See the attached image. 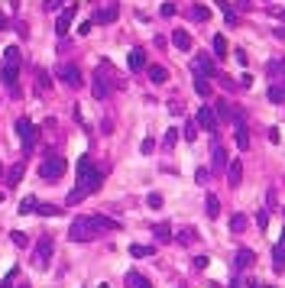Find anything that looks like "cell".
Masks as SVG:
<instances>
[{"label": "cell", "mask_w": 285, "mask_h": 288, "mask_svg": "<svg viewBox=\"0 0 285 288\" xmlns=\"http://www.w3.org/2000/svg\"><path fill=\"white\" fill-rule=\"evenodd\" d=\"M100 182H104V172H98L88 156H81L78 159V188L68 191V204H81L88 194H94L100 188Z\"/></svg>", "instance_id": "1"}, {"label": "cell", "mask_w": 285, "mask_h": 288, "mask_svg": "<svg viewBox=\"0 0 285 288\" xmlns=\"http://www.w3.org/2000/svg\"><path fill=\"white\" fill-rule=\"evenodd\" d=\"M98 233H100V230H98V224H94V217H74L68 236L74 240V243H88V240H94Z\"/></svg>", "instance_id": "2"}, {"label": "cell", "mask_w": 285, "mask_h": 288, "mask_svg": "<svg viewBox=\"0 0 285 288\" xmlns=\"http://www.w3.org/2000/svg\"><path fill=\"white\" fill-rule=\"evenodd\" d=\"M65 168H68V162H65L62 156H46V159L39 162V178H46V182H58V178L65 175Z\"/></svg>", "instance_id": "3"}, {"label": "cell", "mask_w": 285, "mask_h": 288, "mask_svg": "<svg viewBox=\"0 0 285 288\" xmlns=\"http://www.w3.org/2000/svg\"><path fill=\"white\" fill-rule=\"evenodd\" d=\"M16 136H20V140H23V149H26V152H30V149L36 146V136H39V130L32 126V123L26 120V116H20V120H16Z\"/></svg>", "instance_id": "4"}, {"label": "cell", "mask_w": 285, "mask_h": 288, "mask_svg": "<svg viewBox=\"0 0 285 288\" xmlns=\"http://www.w3.org/2000/svg\"><path fill=\"white\" fill-rule=\"evenodd\" d=\"M78 16V4H68L62 13H58V20H56V32L58 36H68V30H72V20Z\"/></svg>", "instance_id": "5"}, {"label": "cell", "mask_w": 285, "mask_h": 288, "mask_svg": "<svg viewBox=\"0 0 285 288\" xmlns=\"http://www.w3.org/2000/svg\"><path fill=\"white\" fill-rule=\"evenodd\" d=\"M52 246H56V243H52V236L46 233V236L39 240V246H36V256H32V266H46V262H49V256H52Z\"/></svg>", "instance_id": "6"}, {"label": "cell", "mask_w": 285, "mask_h": 288, "mask_svg": "<svg viewBox=\"0 0 285 288\" xmlns=\"http://www.w3.org/2000/svg\"><path fill=\"white\" fill-rule=\"evenodd\" d=\"M58 78H62L68 88H78V84H81V72H78V65H68V62H62V65H58Z\"/></svg>", "instance_id": "7"}, {"label": "cell", "mask_w": 285, "mask_h": 288, "mask_svg": "<svg viewBox=\"0 0 285 288\" xmlns=\"http://www.w3.org/2000/svg\"><path fill=\"white\" fill-rule=\"evenodd\" d=\"M198 126H204L208 133H217V114H214V107H201V110H198Z\"/></svg>", "instance_id": "8"}, {"label": "cell", "mask_w": 285, "mask_h": 288, "mask_svg": "<svg viewBox=\"0 0 285 288\" xmlns=\"http://www.w3.org/2000/svg\"><path fill=\"white\" fill-rule=\"evenodd\" d=\"M194 72H198L201 78H211V74H217L214 58H211V56H198V58H194Z\"/></svg>", "instance_id": "9"}, {"label": "cell", "mask_w": 285, "mask_h": 288, "mask_svg": "<svg viewBox=\"0 0 285 288\" xmlns=\"http://www.w3.org/2000/svg\"><path fill=\"white\" fill-rule=\"evenodd\" d=\"M234 140H236V149H250V133L240 116H234Z\"/></svg>", "instance_id": "10"}, {"label": "cell", "mask_w": 285, "mask_h": 288, "mask_svg": "<svg viewBox=\"0 0 285 288\" xmlns=\"http://www.w3.org/2000/svg\"><path fill=\"white\" fill-rule=\"evenodd\" d=\"M0 78H4V84L13 91V88H16V78H20V65H4L0 68Z\"/></svg>", "instance_id": "11"}, {"label": "cell", "mask_w": 285, "mask_h": 288, "mask_svg": "<svg viewBox=\"0 0 285 288\" xmlns=\"http://www.w3.org/2000/svg\"><path fill=\"white\" fill-rule=\"evenodd\" d=\"M253 262H256L253 250H240V252H236V256H234V269H236V272H240V269H250V266H253Z\"/></svg>", "instance_id": "12"}, {"label": "cell", "mask_w": 285, "mask_h": 288, "mask_svg": "<svg viewBox=\"0 0 285 288\" xmlns=\"http://www.w3.org/2000/svg\"><path fill=\"white\" fill-rule=\"evenodd\" d=\"M272 269L276 272H285V233H282V240L276 243V252H272Z\"/></svg>", "instance_id": "13"}, {"label": "cell", "mask_w": 285, "mask_h": 288, "mask_svg": "<svg viewBox=\"0 0 285 288\" xmlns=\"http://www.w3.org/2000/svg\"><path fill=\"white\" fill-rule=\"evenodd\" d=\"M172 46H175L178 52H188V49H192V36H188L185 30H175V32H172Z\"/></svg>", "instance_id": "14"}, {"label": "cell", "mask_w": 285, "mask_h": 288, "mask_svg": "<svg viewBox=\"0 0 285 288\" xmlns=\"http://www.w3.org/2000/svg\"><path fill=\"white\" fill-rule=\"evenodd\" d=\"M240 178H243V166H240V159H236V162H230V166H227V182H230V188H236V184H240Z\"/></svg>", "instance_id": "15"}, {"label": "cell", "mask_w": 285, "mask_h": 288, "mask_svg": "<svg viewBox=\"0 0 285 288\" xmlns=\"http://www.w3.org/2000/svg\"><path fill=\"white\" fill-rule=\"evenodd\" d=\"M117 4H110V6H104V10H98V16H94V23H114L117 20Z\"/></svg>", "instance_id": "16"}, {"label": "cell", "mask_w": 285, "mask_h": 288, "mask_svg": "<svg viewBox=\"0 0 285 288\" xmlns=\"http://www.w3.org/2000/svg\"><path fill=\"white\" fill-rule=\"evenodd\" d=\"M126 62H130V68H133V72H140V68H146V52H142V49H130Z\"/></svg>", "instance_id": "17"}, {"label": "cell", "mask_w": 285, "mask_h": 288, "mask_svg": "<svg viewBox=\"0 0 285 288\" xmlns=\"http://www.w3.org/2000/svg\"><path fill=\"white\" fill-rule=\"evenodd\" d=\"M149 81H152V84H166L168 81V72L162 65H149Z\"/></svg>", "instance_id": "18"}, {"label": "cell", "mask_w": 285, "mask_h": 288, "mask_svg": "<svg viewBox=\"0 0 285 288\" xmlns=\"http://www.w3.org/2000/svg\"><path fill=\"white\" fill-rule=\"evenodd\" d=\"M23 172H26V166H23V162H16V166H13L10 172H6V184H10V188H16L20 178H23Z\"/></svg>", "instance_id": "19"}, {"label": "cell", "mask_w": 285, "mask_h": 288, "mask_svg": "<svg viewBox=\"0 0 285 288\" xmlns=\"http://www.w3.org/2000/svg\"><path fill=\"white\" fill-rule=\"evenodd\" d=\"M211 168H214V172H220V168H227V152H224V146H214V159H211Z\"/></svg>", "instance_id": "20"}, {"label": "cell", "mask_w": 285, "mask_h": 288, "mask_svg": "<svg viewBox=\"0 0 285 288\" xmlns=\"http://www.w3.org/2000/svg\"><path fill=\"white\" fill-rule=\"evenodd\" d=\"M204 214L211 217V220H214L217 214H220V201H217V194H208V201H204Z\"/></svg>", "instance_id": "21"}, {"label": "cell", "mask_w": 285, "mask_h": 288, "mask_svg": "<svg viewBox=\"0 0 285 288\" xmlns=\"http://www.w3.org/2000/svg\"><path fill=\"white\" fill-rule=\"evenodd\" d=\"M126 288H152L140 272H126Z\"/></svg>", "instance_id": "22"}, {"label": "cell", "mask_w": 285, "mask_h": 288, "mask_svg": "<svg viewBox=\"0 0 285 288\" xmlns=\"http://www.w3.org/2000/svg\"><path fill=\"white\" fill-rule=\"evenodd\" d=\"M94 224H98V230H120V220H110V217L100 214H94Z\"/></svg>", "instance_id": "23"}, {"label": "cell", "mask_w": 285, "mask_h": 288, "mask_svg": "<svg viewBox=\"0 0 285 288\" xmlns=\"http://www.w3.org/2000/svg\"><path fill=\"white\" fill-rule=\"evenodd\" d=\"M36 208H39V201L30 194V198H23V201H20V208H16V210H20V214H36Z\"/></svg>", "instance_id": "24"}, {"label": "cell", "mask_w": 285, "mask_h": 288, "mask_svg": "<svg viewBox=\"0 0 285 288\" xmlns=\"http://www.w3.org/2000/svg\"><path fill=\"white\" fill-rule=\"evenodd\" d=\"M214 114H217V123L234 116V114H230V104H227V100H217V104H214Z\"/></svg>", "instance_id": "25"}, {"label": "cell", "mask_w": 285, "mask_h": 288, "mask_svg": "<svg viewBox=\"0 0 285 288\" xmlns=\"http://www.w3.org/2000/svg\"><path fill=\"white\" fill-rule=\"evenodd\" d=\"M130 256H133V259H146V256H152V246L133 243V246H130Z\"/></svg>", "instance_id": "26"}, {"label": "cell", "mask_w": 285, "mask_h": 288, "mask_svg": "<svg viewBox=\"0 0 285 288\" xmlns=\"http://www.w3.org/2000/svg\"><path fill=\"white\" fill-rule=\"evenodd\" d=\"M10 240H13V246H20V250H26V246H30V233H23V230H13Z\"/></svg>", "instance_id": "27"}, {"label": "cell", "mask_w": 285, "mask_h": 288, "mask_svg": "<svg viewBox=\"0 0 285 288\" xmlns=\"http://www.w3.org/2000/svg\"><path fill=\"white\" fill-rule=\"evenodd\" d=\"M214 58H227V39L214 36Z\"/></svg>", "instance_id": "28"}, {"label": "cell", "mask_w": 285, "mask_h": 288, "mask_svg": "<svg viewBox=\"0 0 285 288\" xmlns=\"http://www.w3.org/2000/svg\"><path fill=\"white\" fill-rule=\"evenodd\" d=\"M4 65H20V46H10L4 52Z\"/></svg>", "instance_id": "29"}, {"label": "cell", "mask_w": 285, "mask_h": 288, "mask_svg": "<svg viewBox=\"0 0 285 288\" xmlns=\"http://www.w3.org/2000/svg\"><path fill=\"white\" fill-rule=\"evenodd\" d=\"M194 91H198L201 98H211V84H208V78H201V74H198V78H194Z\"/></svg>", "instance_id": "30"}, {"label": "cell", "mask_w": 285, "mask_h": 288, "mask_svg": "<svg viewBox=\"0 0 285 288\" xmlns=\"http://www.w3.org/2000/svg\"><path fill=\"white\" fill-rule=\"evenodd\" d=\"M36 81H39V91H49V88H52V78H49L46 68H39V72H36Z\"/></svg>", "instance_id": "31"}, {"label": "cell", "mask_w": 285, "mask_h": 288, "mask_svg": "<svg viewBox=\"0 0 285 288\" xmlns=\"http://www.w3.org/2000/svg\"><path fill=\"white\" fill-rule=\"evenodd\" d=\"M36 214H42V217H58L62 210H58L56 204H39V208H36Z\"/></svg>", "instance_id": "32"}, {"label": "cell", "mask_w": 285, "mask_h": 288, "mask_svg": "<svg viewBox=\"0 0 285 288\" xmlns=\"http://www.w3.org/2000/svg\"><path fill=\"white\" fill-rule=\"evenodd\" d=\"M91 91H94V98H98V100H104V98H107V84H104V78H94V88H91Z\"/></svg>", "instance_id": "33"}, {"label": "cell", "mask_w": 285, "mask_h": 288, "mask_svg": "<svg viewBox=\"0 0 285 288\" xmlns=\"http://www.w3.org/2000/svg\"><path fill=\"white\" fill-rule=\"evenodd\" d=\"M230 230H234V233L246 230V217H243V214H234V217H230Z\"/></svg>", "instance_id": "34"}, {"label": "cell", "mask_w": 285, "mask_h": 288, "mask_svg": "<svg viewBox=\"0 0 285 288\" xmlns=\"http://www.w3.org/2000/svg\"><path fill=\"white\" fill-rule=\"evenodd\" d=\"M208 16H211V10H208V6H192V20H198V23H204Z\"/></svg>", "instance_id": "35"}, {"label": "cell", "mask_w": 285, "mask_h": 288, "mask_svg": "<svg viewBox=\"0 0 285 288\" xmlns=\"http://www.w3.org/2000/svg\"><path fill=\"white\" fill-rule=\"evenodd\" d=\"M194 236H198V233H194L192 227H185V230H178V243H185V246H188V243H194Z\"/></svg>", "instance_id": "36"}, {"label": "cell", "mask_w": 285, "mask_h": 288, "mask_svg": "<svg viewBox=\"0 0 285 288\" xmlns=\"http://www.w3.org/2000/svg\"><path fill=\"white\" fill-rule=\"evenodd\" d=\"M194 136H198V120H188V123H185V140L192 142Z\"/></svg>", "instance_id": "37"}, {"label": "cell", "mask_w": 285, "mask_h": 288, "mask_svg": "<svg viewBox=\"0 0 285 288\" xmlns=\"http://www.w3.org/2000/svg\"><path fill=\"white\" fill-rule=\"evenodd\" d=\"M175 140H178V130H166V140H162V146L172 149V146H175Z\"/></svg>", "instance_id": "38"}, {"label": "cell", "mask_w": 285, "mask_h": 288, "mask_svg": "<svg viewBox=\"0 0 285 288\" xmlns=\"http://www.w3.org/2000/svg\"><path fill=\"white\" fill-rule=\"evenodd\" d=\"M269 100L282 104V100H285V88H269Z\"/></svg>", "instance_id": "39"}, {"label": "cell", "mask_w": 285, "mask_h": 288, "mask_svg": "<svg viewBox=\"0 0 285 288\" xmlns=\"http://www.w3.org/2000/svg\"><path fill=\"white\" fill-rule=\"evenodd\" d=\"M168 233H172V230H168V224H159V227H156V236H159L162 243H166V240H172Z\"/></svg>", "instance_id": "40"}, {"label": "cell", "mask_w": 285, "mask_h": 288, "mask_svg": "<svg viewBox=\"0 0 285 288\" xmlns=\"http://www.w3.org/2000/svg\"><path fill=\"white\" fill-rule=\"evenodd\" d=\"M62 4H65V0H46V4H42V10H49V13H52V10H58Z\"/></svg>", "instance_id": "41"}, {"label": "cell", "mask_w": 285, "mask_h": 288, "mask_svg": "<svg viewBox=\"0 0 285 288\" xmlns=\"http://www.w3.org/2000/svg\"><path fill=\"white\" fill-rule=\"evenodd\" d=\"M146 204H149V208H162V194H149Z\"/></svg>", "instance_id": "42"}, {"label": "cell", "mask_w": 285, "mask_h": 288, "mask_svg": "<svg viewBox=\"0 0 285 288\" xmlns=\"http://www.w3.org/2000/svg\"><path fill=\"white\" fill-rule=\"evenodd\" d=\"M91 26H94V20H84V23L78 26V32H81V36H88V32H91Z\"/></svg>", "instance_id": "43"}, {"label": "cell", "mask_w": 285, "mask_h": 288, "mask_svg": "<svg viewBox=\"0 0 285 288\" xmlns=\"http://www.w3.org/2000/svg\"><path fill=\"white\" fill-rule=\"evenodd\" d=\"M140 149H142V152L149 156V152H152V149H156V140H142V146H140Z\"/></svg>", "instance_id": "44"}, {"label": "cell", "mask_w": 285, "mask_h": 288, "mask_svg": "<svg viewBox=\"0 0 285 288\" xmlns=\"http://www.w3.org/2000/svg\"><path fill=\"white\" fill-rule=\"evenodd\" d=\"M234 58L240 62V65H246V62H250V56H246V52H243V49H236V52H234Z\"/></svg>", "instance_id": "45"}, {"label": "cell", "mask_w": 285, "mask_h": 288, "mask_svg": "<svg viewBox=\"0 0 285 288\" xmlns=\"http://www.w3.org/2000/svg\"><path fill=\"white\" fill-rule=\"evenodd\" d=\"M162 16H175V4H162Z\"/></svg>", "instance_id": "46"}, {"label": "cell", "mask_w": 285, "mask_h": 288, "mask_svg": "<svg viewBox=\"0 0 285 288\" xmlns=\"http://www.w3.org/2000/svg\"><path fill=\"white\" fill-rule=\"evenodd\" d=\"M208 175H211L208 168H198V175H194V178H198V184H204V182H208Z\"/></svg>", "instance_id": "47"}, {"label": "cell", "mask_w": 285, "mask_h": 288, "mask_svg": "<svg viewBox=\"0 0 285 288\" xmlns=\"http://www.w3.org/2000/svg\"><path fill=\"white\" fill-rule=\"evenodd\" d=\"M282 140V136H279V126H272V130H269V142H279Z\"/></svg>", "instance_id": "48"}, {"label": "cell", "mask_w": 285, "mask_h": 288, "mask_svg": "<svg viewBox=\"0 0 285 288\" xmlns=\"http://www.w3.org/2000/svg\"><path fill=\"white\" fill-rule=\"evenodd\" d=\"M194 269H208V256H198V259H194Z\"/></svg>", "instance_id": "49"}, {"label": "cell", "mask_w": 285, "mask_h": 288, "mask_svg": "<svg viewBox=\"0 0 285 288\" xmlns=\"http://www.w3.org/2000/svg\"><path fill=\"white\" fill-rule=\"evenodd\" d=\"M250 288H272V285H262V282H250Z\"/></svg>", "instance_id": "50"}, {"label": "cell", "mask_w": 285, "mask_h": 288, "mask_svg": "<svg viewBox=\"0 0 285 288\" xmlns=\"http://www.w3.org/2000/svg\"><path fill=\"white\" fill-rule=\"evenodd\" d=\"M13 288H32L30 282H20V285H13Z\"/></svg>", "instance_id": "51"}, {"label": "cell", "mask_w": 285, "mask_h": 288, "mask_svg": "<svg viewBox=\"0 0 285 288\" xmlns=\"http://www.w3.org/2000/svg\"><path fill=\"white\" fill-rule=\"evenodd\" d=\"M0 26H6V16H4V13H0Z\"/></svg>", "instance_id": "52"}, {"label": "cell", "mask_w": 285, "mask_h": 288, "mask_svg": "<svg viewBox=\"0 0 285 288\" xmlns=\"http://www.w3.org/2000/svg\"><path fill=\"white\" fill-rule=\"evenodd\" d=\"M230 288H240V282H234V285H230Z\"/></svg>", "instance_id": "53"}, {"label": "cell", "mask_w": 285, "mask_h": 288, "mask_svg": "<svg viewBox=\"0 0 285 288\" xmlns=\"http://www.w3.org/2000/svg\"><path fill=\"white\" fill-rule=\"evenodd\" d=\"M0 201H4V191H0Z\"/></svg>", "instance_id": "54"}, {"label": "cell", "mask_w": 285, "mask_h": 288, "mask_svg": "<svg viewBox=\"0 0 285 288\" xmlns=\"http://www.w3.org/2000/svg\"><path fill=\"white\" fill-rule=\"evenodd\" d=\"M0 175H4V166H0Z\"/></svg>", "instance_id": "55"}, {"label": "cell", "mask_w": 285, "mask_h": 288, "mask_svg": "<svg viewBox=\"0 0 285 288\" xmlns=\"http://www.w3.org/2000/svg\"><path fill=\"white\" fill-rule=\"evenodd\" d=\"M0 288H4V285H0Z\"/></svg>", "instance_id": "56"}]
</instances>
